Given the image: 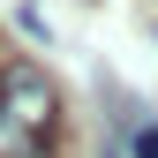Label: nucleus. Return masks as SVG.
Segmentation results:
<instances>
[{
  "label": "nucleus",
  "instance_id": "f03ea898",
  "mask_svg": "<svg viewBox=\"0 0 158 158\" xmlns=\"http://www.w3.org/2000/svg\"><path fill=\"white\" fill-rule=\"evenodd\" d=\"M135 158H158V128H135Z\"/></svg>",
  "mask_w": 158,
  "mask_h": 158
},
{
  "label": "nucleus",
  "instance_id": "f257e3e1",
  "mask_svg": "<svg viewBox=\"0 0 158 158\" xmlns=\"http://www.w3.org/2000/svg\"><path fill=\"white\" fill-rule=\"evenodd\" d=\"M60 83L38 60H0V158H53Z\"/></svg>",
  "mask_w": 158,
  "mask_h": 158
}]
</instances>
